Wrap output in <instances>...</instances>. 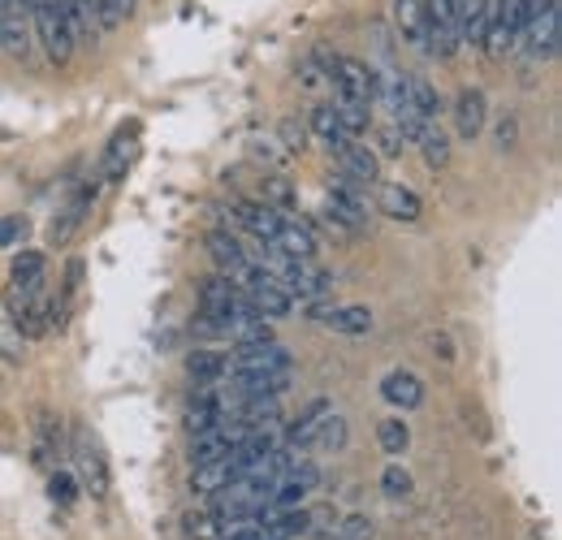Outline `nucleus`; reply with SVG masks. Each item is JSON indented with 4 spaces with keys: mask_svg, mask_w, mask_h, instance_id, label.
<instances>
[{
    "mask_svg": "<svg viewBox=\"0 0 562 540\" xmlns=\"http://www.w3.org/2000/svg\"><path fill=\"white\" fill-rule=\"evenodd\" d=\"M31 18H35V35H40L48 61H53V66H70L74 31H70V22H66V13H61V4H57V0H35V4H31Z\"/></svg>",
    "mask_w": 562,
    "mask_h": 540,
    "instance_id": "1",
    "label": "nucleus"
},
{
    "mask_svg": "<svg viewBox=\"0 0 562 540\" xmlns=\"http://www.w3.org/2000/svg\"><path fill=\"white\" fill-rule=\"evenodd\" d=\"M524 22H528V0H493V22L485 31V53L490 57H506L519 48L524 40Z\"/></svg>",
    "mask_w": 562,
    "mask_h": 540,
    "instance_id": "2",
    "label": "nucleus"
},
{
    "mask_svg": "<svg viewBox=\"0 0 562 540\" xmlns=\"http://www.w3.org/2000/svg\"><path fill=\"white\" fill-rule=\"evenodd\" d=\"M273 281H278L281 290L290 294V299H307V303H321L329 290H334V277L325 269H316L312 260H281V269L273 272Z\"/></svg>",
    "mask_w": 562,
    "mask_h": 540,
    "instance_id": "3",
    "label": "nucleus"
},
{
    "mask_svg": "<svg viewBox=\"0 0 562 540\" xmlns=\"http://www.w3.org/2000/svg\"><path fill=\"white\" fill-rule=\"evenodd\" d=\"M74 468H78V480H82V488H87L91 497H104V493H109V484H113L109 459H104L100 441H95L87 428L74 432Z\"/></svg>",
    "mask_w": 562,
    "mask_h": 540,
    "instance_id": "4",
    "label": "nucleus"
},
{
    "mask_svg": "<svg viewBox=\"0 0 562 540\" xmlns=\"http://www.w3.org/2000/svg\"><path fill=\"white\" fill-rule=\"evenodd\" d=\"M44 272H48V260L40 251H22L9 269V312H22L26 303L40 299L44 290Z\"/></svg>",
    "mask_w": 562,
    "mask_h": 540,
    "instance_id": "5",
    "label": "nucleus"
},
{
    "mask_svg": "<svg viewBox=\"0 0 562 540\" xmlns=\"http://www.w3.org/2000/svg\"><path fill=\"white\" fill-rule=\"evenodd\" d=\"M329 82H334V100L372 104L376 74L363 66V61H355V57H334V61H329Z\"/></svg>",
    "mask_w": 562,
    "mask_h": 540,
    "instance_id": "6",
    "label": "nucleus"
},
{
    "mask_svg": "<svg viewBox=\"0 0 562 540\" xmlns=\"http://www.w3.org/2000/svg\"><path fill=\"white\" fill-rule=\"evenodd\" d=\"M325 221L338 225V229H347V234H359L368 225V203L359 200V187L355 182L338 178V187H329V195H325Z\"/></svg>",
    "mask_w": 562,
    "mask_h": 540,
    "instance_id": "7",
    "label": "nucleus"
},
{
    "mask_svg": "<svg viewBox=\"0 0 562 540\" xmlns=\"http://www.w3.org/2000/svg\"><path fill=\"white\" fill-rule=\"evenodd\" d=\"M559 40H562V9H546L537 18L524 22V40L519 48L532 57V61H550L559 53Z\"/></svg>",
    "mask_w": 562,
    "mask_h": 540,
    "instance_id": "8",
    "label": "nucleus"
},
{
    "mask_svg": "<svg viewBox=\"0 0 562 540\" xmlns=\"http://www.w3.org/2000/svg\"><path fill=\"white\" fill-rule=\"evenodd\" d=\"M428 18V53L454 57L459 53V22H454V0H424Z\"/></svg>",
    "mask_w": 562,
    "mask_h": 540,
    "instance_id": "9",
    "label": "nucleus"
},
{
    "mask_svg": "<svg viewBox=\"0 0 562 540\" xmlns=\"http://www.w3.org/2000/svg\"><path fill=\"white\" fill-rule=\"evenodd\" d=\"M243 299H247V307L256 312V316H265V320H281V316H290V294L281 290L278 281L269 277V272L260 269L247 285H243Z\"/></svg>",
    "mask_w": 562,
    "mask_h": 540,
    "instance_id": "10",
    "label": "nucleus"
},
{
    "mask_svg": "<svg viewBox=\"0 0 562 540\" xmlns=\"http://www.w3.org/2000/svg\"><path fill=\"white\" fill-rule=\"evenodd\" d=\"M26 0H0V53L22 61L31 48V26H26Z\"/></svg>",
    "mask_w": 562,
    "mask_h": 540,
    "instance_id": "11",
    "label": "nucleus"
},
{
    "mask_svg": "<svg viewBox=\"0 0 562 540\" xmlns=\"http://www.w3.org/2000/svg\"><path fill=\"white\" fill-rule=\"evenodd\" d=\"M229 372H290V350L281 341L238 346L234 359H229Z\"/></svg>",
    "mask_w": 562,
    "mask_h": 540,
    "instance_id": "12",
    "label": "nucleus"
},
{
    "mask_svg": "<svg viewBox=\"0 0 562 540\" xmlns=\"http://www.w3.org/2000/svg\"><path fill=\"white\" fill-rule=\"evenodd\" d=\"M273 247H278L281 256H290V260H312V256H316V234H312V225H307V221H299V216L281 212L278 234H273Z\"/></svg>",
    "mask_w": 562,
    "mask_h": 540,
    "instance_id": "13",
    "label": "nucleus"
},
{
    "mask_svg": "<svg viewBox=\"0 0 562 540\" xmlns=\"http://www.w3.org/2000/svg\"><path fill=\"white\" fill-rule=\"evenodd\" d=\"M338 165H342L338 178H347L355 187H376V178H381V156H376L372 147L355 143V138L338 151Z\"/></svg>",
    "mask_w": 562,
    "mask_h": 540,
    "instance_id": "14",
    "label": "nucleus"
},
{
    "mask_svg": "<svg viewBox=\"0 0 562 540\" xmlns=\"http://www.w3.org/2000/svg\"><path fill=\"white\" fill-rule=\"evenodd\" d=\"M485 117H490V100H485V91H476V87L459 91V100H454V131H459L463 143H472V138L485 131Z\"/></svg>",
    "mask_w": 562,
    "mask_h": 540,
    "instance_id": "15",
    "label": "nucleus"
},
{
    "mask_svg": "<svg viewBox=\"0 0 562 540\" xmlns=\"http://www.w3.org/2000/svg\"><path fill=\"white\" fill-rule=\"evenodd\" d=\"M390 18H394V31L403 35V44L428 53V18H424V0H394L390 4Z\"/></svg>",
    "mask_w": 562,
    "mask_h": 540,
    "instance_id": "16",
    "label": "nucleus"
},
{
    "mask_svg": "<svg viewBox=\"0 0 562 540\" xmlns=\"http://www.w3.org/2000/svg\"><path fill=\"white\" fill-rule=\"evenodd\" d=\"M334 415V406L325 403V398H316V403H307V410L290 424V432H285V450H294V454H303V450H312L316 446V432H321V424Z\"/></svg>",
    "mask_w": 562,
    "mask_h": 540,
    "instance_id": "17",
    "label": "nucleus"
},
{
    "mask_svg": "<svg viewBox=\"0 0 562 540\" xmlns=\"http://www.w3.org/2000/svg\"><path fill=\"white\" fill-rule=\"evenodd\" d=\"M454 22H459V44H485L493 0H454Z\"/></svg>",
    "mask_w": 562,
    "mask_h": 540,
    "instance_id": "18",
    "label": "nucleus"
},
{
    "mask_svg": "<svg viewBox=\"0 0 562 540\" xmlns=\"http://www.w3.org/2000/svg\"><path fill=\"white\" fill-rule=\"evenodd\" d=\"M312 320H321L325 329L347 334V338L372 334V312L368 307H312Z\"/></svg>",
    "mask_w": 562,
    "mask_h": 540,
    "instance_id": "19",
    "label": "nucleus"
},
{
    "mask_svg": "<svg viewBox=\"0 0 562 540\" xmlns=\"http://www.w3.org/2000/svg\"><path fill=\"white\" fill-rule=\"evenodd\" d=\"M381 398L398 410H416L424 403V381L407 368H394L385 381H381Z\"/></svg>",
    "mask_w": 562,
    "mask_h": 540,
    "instance_id": "20",
    "label": "nucleus"
},
{
    "mask_svg": "<svg viewBox=\"0 0 562 540\" xmlns=\"http://www.w3.org/2000/svg\"><path fill=\"white\" fill-rule=\"evenodd\" d=\"M376 207H381L385 216H394V221H420V212H424L420 195H416L412 187H398V182H381V187H376Z\"/></svg>",
    "mask_w": 562,
    "mask_h": 540,
    "instance_id": "21",
    "label": "nucleus"
},
{
    "mask_svg": "<svg viewBox=\"0 0 562 540\" xmlns=\"http://www.w3.org/2000/svg\"><path fill=\"white\" fill-rule=\"evenodd\" d=\"M91 203H95V187H87V191H78V195H74L70 207H66V212H61V216L48 225V243H53V247H66L74 234L82 229V221H87Z\"/></svg>",
    "mask_w": 562,
    "mask_h": 540,
    "instance_id": "22",
    "label": "nucleus"
},
{
    "mask_svg": "<svg viewBox=\"0 0 562 540\" xmlns=\"http://www.w3.org/2000/svg\"><path fill=\"white\" fill-rule=\"evenodd\" d=\"M135 126H122L113 143H109V151H104V165H100V178L104 182H117V178H126V169H131V160H135Z\"/></svg>",
    "mask_w": 562,
    "mask_h": 540,
    "instance_id": "23",
    "label": "nucleus"
},
{
    "mask_svg": "<svg viewBox=\"0 0 562 540\" xmlns=\"http://www.w3.org/2000/svg\"><path fill=\"white\" fill-rule=\"evenodd\" d=\"M243 468L234 463V454H225V459H216V463H200V468H191V488L195 493H221L229 480H238Z\"/></svg>",
    "mask_w": 562,
    "mask_h": 540,
    "instance_id": "24",
    "label": "nucleus"
},
{
    "mask_svg": "<svg viewBox=\"0 0 562 540\" xmlns=\"http://www.w3.org/2000/svg\"><path fill=\"white\" fill-rule=\"evenodd\" d=\"M307 131L321 138V143H325L334 156H338V151L351 143V135L342 131V122H338V113H334V104H316V109H312V122H307Z\"/></svg>",
    "mask_w": 562,
    "mask_h": 540,
    "instance_id": "25",
    "label": "nucleus"
},
{
    "mask_svg": "<svg viewBox=\"0 0 562 540\" xmlns=\"http://www.w3.org/2000/svg\"><path fill=\"white\" fill-rule=\"evenodd\" d=\"M187 372H191L200 385H221L225 372H229V359L216 355V350H195V355L187 359Z\"/></svg>",
    "mask_w": 562,
    "mask_h": 540,
    "instance_id": "26",
    "label": "nucleus"
},
{
    "mask_svg": "<svg viewBox=\"0 0 562 540\" xmlns=\"http://www.w3.org/2000/svg\"><path fill=\"white\" fill-rule=\"evenodd\" d=\"M376 441H381V450H385L390 459L407 454V446H412V428H407V419H381V424H376Z\"/></svg>",
    "mask_w": 562,
    "mask_h": 540,
    "instance_id": "27",
    "label": "nucleus"
},
{
    "mask_svg": "<svg viewBox=\"0 0 562 540\" xmlns=\"http://www.w3.org/2000/svg\"><path fill=\"white\" fill-rule=\"evenodd\" d=\"M416 143H420V151H424V160H428V169H446L450 165V138L441 135L432 122L424 126L420 135H416Z\"/></svg>",
    "mask_w": 562,
    "mask_h": 540,
    "instance_id": "28",
    "label": "nucleus"
},
{
    "mask_svg": "<svg viewBox=\"0 0 562 540\" xmlns=\"http://www.w3.org/2000/svg\"><path fill=\"white\" fill-rule=\"evenodd\" d=\"M91 4V22H100V31H117L131 18V0H87Z\"/></svg>",
    "mask_w": 562,
    "mask_h": 540,
    "instance_id": "29",
    "label": "nucleus"
},
{
    "mask_svg": "<svg viewBox=\"0 0 562 540\" xmlns=\"http://www.w3.org/2000/svg\"><path fill=\"white\" fill-rule=\"evenodd\" d=\"M334 113H338V122H342V131L347 135H363L368 131V122H372V104H355V100H334Z\"/></svg>",
    "mask_w": 562,
    "mask_h": 540,
    "instance_id": "30",
    "label": "nucleus"
},
{
    "mask_svg": "<svg viewBox=\"0 0 562 540\" xmlns=\"http://www.w3.org/2000/svg\"><path fill=\"white\" fill-rule=\"evenodd\" d=\"M407 87H412V104H416V113H420L424 122H432V117L441 113V95L432 91V82H428V78H407Z\"/></svg>",
    "mask_w": 562,
    "mask_h": 540,
    "instance_id": "31",
    "label": "nucleus"
},
{
    "mask_svg": "<svg viewBox=\"0 0 562 540\" xmlns=\"http://www.w3.org/2000/svg\"><path fill=\"white\" fill-rule=\"evenodd\" d=\"M260 195H265L260 203H269V207H278V212H290V207H294V187H290L285 178H265V182H260Z\"/></svg>",
    "mask_w": 562,
    "mask_h": 540,
    "instance_id": "32",
    "label": "nucleus"
},
{
    "mask_svg": "<svg viewBox=\"0 0 562 540\" xmlns=\"http://www.w3.org/2000/svg\"><path fill=\"white\" fill-rule=\"evenodd\" d=\"M316 446H321V450H342V446H347V419H342L338 410H334V415L321 424V432H316Z\"/></svg>",
    "mask_w": 562,
    "mask_h": 540,
    "instance_id": "33",
    "label": "nucleus"
},
{
    "mask_svg": "<svg viewBox=\"0 0 562 540\" xmlns=\"http://www.w3.org/2000/svg\"><path fill=\"white\" fill-rule=\"evenodd\" d=\"M381 488H385V497H407L412 493V475L403 463H390L385 472H381Z\"/></svg>",
    "mask_w": 562,
    "mask_h": 540,
    "instance_id": "34",
    "label": "nucleus"
},
{
    "mask_svg": "<svg viewBox=\"0 0 562 540\" xmlns=\"http://www.w3.org/2000/svg\"><path fill=\"white\" fill-rule=\"evenodd\" d=\"M342 540H372V519L368 515H351L342 524Z\"/></svg>",
    "mask_w": 562,
    "mask_h": 540,
    "instance_id": "35",
    "label": "nucleus"
},
{
    "mask_svg": "<svg viewBox=\"0 0 562 540\" xmlns=\"http://www.w3.org/2000/svg\"><path fill=\"white\" fill-rule=\"evenodd\" d=\"M53 497L70 506L74 497H78V488H74V475H66V472H57V475H53Z\"/></svg>",
    "mask_w": 562,
    "mask_h": 540,
    "instance_id": "36",
    "label": "nucleus"
},
{
    "mask_svg": "<svg viewBox=\"0 0 562 540\" xmlns=\"http://www.w3.org/2000/svg\"><path fill=\"white\" fill-rule=\"evenodd\" d=\"M403 151V131L398 126H385L381 131V156H398Z\"/></svg>",
    "mask_w": 562,
    "mask_h": 540,
    "instance_id": "37",
    "label": "nucleus"
},
{
    "mask_svg": "<svg viewBox=\"0 0 562 540\" xmlns=\"http://www.w3.org/2000/svg\"><path fill=\"white\" fill-rule=\"evenodd\" d=\"M281 138H285V147H290V151H303V147H307V143H303L307 131H303V126H294V122H285V126H281Z\"/></svg>",
    "mask_w": 562,
    "mask_h": 540,
    "instance_id": "38",
    "label": "nucleus"
},
{
    "mask_svg": "<svg viewBox=\"0 0 562 540\" xmlns=\"http://www.w3.org/2000/svg\"><path fill=\"white\" fill-rule=\"evenodd\" d=\"M562 0H528V18H537V13H546V9H559Z\"/></svg>",
    "mask_w": 562,
    "mask_h": 540,
    "instance_id": "39",
    "label": "nucleus"
},
{
    "mask_svg": "<svg viewBox=\"0 0 562 540\" xmlns=\"http://www.w3.org/2000/svg\"><path fill=\"white\" fill-rule=\"evenodd\" d=\"M497 143H502V147L515 143V122H502V126H497Z\"/></svg>",
    "mask_w": 562,
    "mask_h": 540,
    "instance_id": "40",
    "label": "nucleus"
},
{
    "mask_svg": "<svg viewBox=\"0 0 562 540\" xmlns=\"http://www.w3.org/2000/svg\"><path fill=\"white\" fill-rule=\"evenodd\" d=\"M31 4H35V0H26V9H31Z\"/></svg>",
    "mask_w": 562,
    "mask_h": 540,
    "instance_id": "41",
    "label": "nucleus"
}]
</instances>
